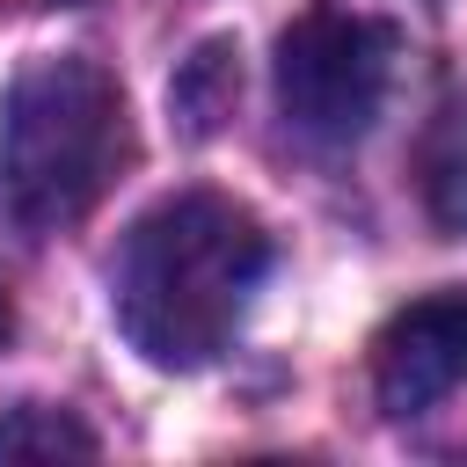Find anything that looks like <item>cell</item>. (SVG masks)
<instances>
[{"label":"cell","mask_w":467,"mask_h":467,"mask_svg":"<svg viewBox=\"0 0 467 467\" xmlns=\"http://www.w3.org/2000/svg\"><path fill=\"white\" fill-rule=\"evenodd\" d=\"M263 270H270V234L248 204L219 190H175L131 219L109 263V306L146 365L197 372L234 343Z\"/></svg>","instance_id":"obj_1"},{"label":"cell","mask_w":467,"mask_h":467,"mask_svg":"<svg viewBox=\"0 0 467 467\" xmlns=\"http://www.w3.org/2000/svg\"><path fill=\"white\" fill-rule=\"evenodd\" d=\"M131 161V124H124V88L109 66L58 51L29 58L7 80L0 102V190L7 212L36 234L73 226L95 212V197L117 182Z\"/></svg>","instance_id":"obj_2"},{"label":"cell","mask_w":467,"mask_h":467,"mask_svg":"<svg viewBox=\"0 0 467 467\" xmlns=\"http://www.w3.org/2000/svg\"><path fill=\"white\" fill-rule=\"evenodd\" d=\"M394 80V29L350 7H306L277 36V109L314 146H350L372 131Z\"/></svg>","instance_id":"obj_3"},{"label":"cell","mask_w":467,"mask_h":467,"mask_svg":"<svg viewBox=\"0 0 467 467\" xmlns=\"http://www.w3.org/2000/svg\"><path fill=\"white\" fill-rule=\"evenodd\" d=\"M467 379V292L409 299L372 336V394L387 416H416Z\"/></svg>","instance_id":"obj_4"},{"label":"cell","mask_w":467,"mask_h":467,"mask_svg":"<svg viewBox=\"0 0 467 467\" xmlns=\"http://www.w3.org/2000/svg\"><path fill=\"white\" fill-rule=\"evenodd\" d=\"M95 431L73 423L66 409H44V401H22L0 416V460H95Z\"/></svg>","instance_id":"obj_5"},{"label":"cell","mask_w":467,"mask_h":467,"mask_svg":"<svg viewBox=\"0 0 467 467\" xmlns=\"http://www.w3.org/2000/svg\"><path fill=\"white\" fill-rule=\"evenodd\" d=\"M423 190H431L438 226L467 234V95L438 117V131H431V146H423Z\"/></svg>","instance_id":"obj_6"},{"label":"cell","mask_w":467,"mask_h":467,"mask_svg":"<svg viewBox=\"0 0 467 467\" xmlns=\"http://www.w3.org/2000/svg\"><path fill=\"white\" fill-rule=\"evenodd\" d=\"M234 88H241L234 51H226V44H204V51L182 66V80H175V109L190 117V131H212V124L234 109Z\"/></svg>","instance_id":"obj_7"},{"label":"cell","mask_w":467,"mask_h":467,"mask_svg":"<svg viewBox=\"0 0 467 467\" xmlns=\"http://www.w3.org/2000/svg\"><path fill=\"white\" fill-rule=\"evenodd\" d=\"M0 336H7V299H0Z\"/></svg>","instance_id":"obj_8"}]
</instances>
